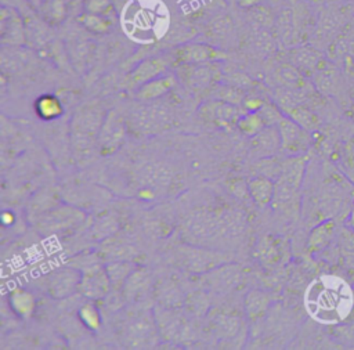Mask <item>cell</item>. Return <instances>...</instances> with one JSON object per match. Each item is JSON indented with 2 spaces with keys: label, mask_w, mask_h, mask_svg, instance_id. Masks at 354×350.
Listing matches in <instances>:
<instances>
[{
  "label": "cell",
  "mask_w": 354,
  "mask_h": 350,
  "mask_svg": "<svg viewBox=\"0 0 354 350\" xmlns=\"http://www.w3.org/2000/svg\"><path fill=\"white\" fill-rule=\"evenodd\" d=\"M112 288L109 275L105 270V267H101L97 263H93L87 266L82 271V278L79 282V292L91 299V300H98L105 297Z\"/></svg>",
  "instance_id": "obj_1"
},
{
  "label": "cell",
  "mask_w": 354,
  "mask_h": 350,
  "mask_svg": "<svg viewBox=\"0 0 354 350\" xmlns=\"http://www.w3.org/2000/svg\"><path fill=\"white\" fill-rule=\"evenodd\" d=\"M281 134V148L289 155H299L310 145L308 130L301 127L289 116L283 118L277 125Z\"/></svg>",
  "instance_id": "obj_2"
},
{
  "label": "cell",
  "mask_w": 354,
  "mask_h": 350,
  "mask_svg": "<svg viewBox=\"0 0 354 350\" xmlns=\"http://www.w3.org/2000/svg\"><path fill=\"white\" fill-rule=\"evenodd\" d=\"M174 64H207L225 59L227 54L205 43H187L173 51Z\"/></svg>",
  "instance_id": "obj_3"
},
{
  "label": "cell",
  "mask_w": 354,
  "mask_h": 350,
  "mask_svg": "<svg viewBox=\"0 0 354 350\" xmlns=\"http://www.w3.org/2000/svg\"><path fill=\"white\" fill-rule=\"evenodd\" d=\"M0 42L3 46H22L26 43V26L19 11L11 6H1Z\"/></svg>",
  "instance_id": "obj_4"
},
{
  "label": "cell",
  "mask_w": 354,
  "mask_h": 350,
  "mask_svg": "<svg viewBox=\"0 0 354 350\" xmlns=\"http://www.w3.org/2000/svg\"><path fill=\"white\" fill-rule=\"evenodd\" d=\"M171 64H174L173 53L167 54V55H158V57L144 59L129 75L127 83L130 87H140L142 83H145L156 76L163 75V72Z\"/></svg>",
  "instance_id": "obj_5"
},
{
  "label": "cell",
  "mask_w": 354,
  "mask_h": 350,
  "mask_svg": "<svg viewBox=\"0 0 354 350\" xmlns=\"http://www.w3.org/2000/svg\"><path fill=\"white\" fill-rule=\"evenodd\" d=\"M83 220V213L71 206H61L44 213L39 220V228L44 232L68 230Z\"/></svg>",
  "instance_id": "obj_6"
},
{
  "label": "cell",
  "mask_w": 354,
  "mask_h": 350,
  "mask_svg": "<svg viewBox=\"0 0 354 350\" xmlns=\"http://www.w3.org/2000/svg\"><path fill=\"white\" fill-rule=\"evenodd\" d=\"M82 271L73 267H65L53 273L48 278L47 291L54 299H64L79 289Z\"/></svg>",
  "instance_id": "obj_7"
},
{
  "label": "cell",
  "mask_w": 354,
  "mask_h": 350,
  "mask_svg": "<svg viewBox=\"0 0 354 350\" xmlns=\"http://www.w3.org/2000/svg\"><path fill=\"white\" fill-rule=\"evenodd\" d=\"M201 115L207 122L227 127L231 123H236L243 113L239 112L236 105L218 100L205 104L201 109Z\"/></svg>",
  "instance_id": "obj_8"
},
{
  "label": "cell",
  "mask_w": 354,
  "mask_h": 350,
  "mask_svg": "<svg viewBox=\"0 0 354 350\" xmlns=\"http://www.w3.org/2000/svg\"><path fill=\"white\" fill-rule=\"evenodd\" d=\"M344 26V17L337 8L324 10L317 21L314 36L318 42H333Z\"/></svg>",
  "instance_id": "obj_9"
},
{
  "label": "cell",
  "mask_w": 354,
  "mask_h": 350,
  "mask_svg": "<svg viewBox=\"0 0 354 350\" xmlns=\"http://www.w3.org/2000/svg\"><path fill=\"white\" fill-rule=\"evenodd\" d=\"M124 130L123 125L118 119L116 115H109L104 122L98 133V144H100V152L102 155L112 154L123 141Z\"/></svg>",
  "instance_id": "obj_10"
},
{
  "label": "cell",
  "mask_w": 354,
  "mask_h": 350,
  "mask_svg": "<svg viewBox=\"0 0 354 350\" xmlns=\"http://www.w3.org/2000/svg\"><path fill=\"white\" fill-rule=\"evenodd\" d=\"M324 58L321 53L311 46H299L289 51V62L293 64L303 75L314 73Z\"/></svg>",
  "instance_id": "obj_11"
},
{
  "label": "cell",
  "mask_w": 354,
  "mask_h": 350,
  "mask_svg": "<svg viewBox=\"0 0 354 350\" xmlns=\"http://www.w3.org/2000/svg\"><path fill=\"white\" fill-rule=\"evenodd\" d=\"M252 148L260 158L274 156V154L281 148V134L275 126H266L260 133L253 136Z\"/></svg>",
  "instance_id": "obj_12"
},
{
  "label": "cell",
  "mask_w": 354,
  "mask_h": 350,
  "mask_svg": "<svg viewBox=\"0 0 354 350\" xmlns=\"http://www.w3.org/2000/svg\"><path fill=\"white\" fill-rule=\"evenodd\" d=\"M174 84H176V76L171 73H165L142 83L138 87L136 97L140 101H152L165 95L167 91H170L174 87Z\"/></svg>",
  "instance_id": "obj_13"
},
{
  "label": "cell",
  "mask_w": 354,
  "mask_h": 350,
  "mask_svg": "<svg viewBox=\"0 0 354 350\" xmlns=\"http://www.w3.org/2000/svg\"><path fill=\"white\" fill-rule=\"evenodd\" d=\"M214 62H207V64H183L185 68L181 72V76L187 82L188 86L194 89H203L212 84L214 79V68H212Z\"/></svg>",
  "instance_id": "obj_14"
},
{
  "label": "cell",
  "mask_w": 354,
  "mask_h": 350,
  "mask_svg": "<svg viewBox=\"0 0 354 350\" xmlns=\"http://www.w3.org/2000/svg\"><path fill=\"white\" fill-rule=\"evenodd\" d=\"M153 320L159 329V333L165 339L176 338L178 333H181V331L184 328V320L173 308L163 307L162 310H159L158 313L153 314Z\"/></svg>",
  "instance_id": "obj_15"
},
{
  "label": "cell",
  "mask_w": 354,
  "mask_h": 350,
  "mask_svg": "<svg viewBox=\"0 0 354 350\" xmlns=\"http://www.w3.org/2000/svg\"><path fill=\"white\" fill-rule=\"evenodd\" d=\"M304 169H306V159L300 158L299 155H293L292 158L282 162V170L277 181L299 190L304 176Z\"/></svg>",
  "instance_id": "obj_16"
},
{
  "label": "cell",
  "mask_w": 354,
  "mask_h": 350,
  "mask_svg": "<svg viewBox=\"0 0 354 350\" xmlns=\"http://www.w3.org/2000/svg\"><path fill=\"white\" fill-rule=\"evenodd\" d=\"M40 18L50 26H58L65 22L68 17L66 0H43L36 10Z\"/></svg>",
  "instance_id": "obj_17"
},
{
  "label": "cell",
  "mask_w": 354,
  "mask_h": 350,
  "mask_svg": "<svg viewBox=\"0 0 354 350\" xmlns=\"http://www.w3.org/2000/svg\"><path fill=\"white\" fill-rule=\"evenodd\" d=\"M248 192L259 206H267L274 199L275 184L270 177L260 176L249 183Z\"/></svg>",
  "instance_id": "obj_18"
},
{
  "label": "cell",
  "mask_w": 354,
  "mask_h": 350,
  "mask_svg": "<svg viewBox=\"0 0 354 350\" xmlns=\"http://www.w3.org/2000/svg\"><path fill=\"white\" fill-rule=\"evenodd\" d=\"M314 86L324 94H332L339 83V72L325 59L319 64L317 71L313 73Z\"/></svg>",
  "instance_id": "obj_19"
},
{
  "label": "cell",
  "mask_w": 354,
  "mask_h": 350,
  "mask_svg": "<svg viewBox=\"0 0 354 350\" xmlns=\"http://www.w3.org/2000/svg\"><path fill=\"white\" fill-rule=\"evenodd\" d=\"M148 286H149V273L145 268L133 270L122 288L123 297L126 300H136L148 289Z\"/></svg>",
  "instance_id": "obj_20"
},
{
  "label": "cell",
  "mask_w": 354,
  "mask_h": 350,
  "mask_svg": "<svg viewBox=\"0 0 354 350\" xmlns=\"http://www.w3.org/2000/svg\"><path fill=\"white\" fill-rule=\"evenodd\" d=\"M152 332H155V325L152 324L151 320L145 317L136 318L127 325V332H126L127 343L130 346L144 344L148 342Z\"/></svg>",
  "instance_id": "obj_21"
},
{
  "label": "cell",
  "mask_w": 354,
  "mask_h": 350,
  "mask_svg": "<svg viewBox=\"0 0 354 350\" xmlns=\"http://www.w3.org/2000/svg\"><path fill=\"white\" fill-rule=\"evenodd\" d=\"M335 223L332 220H326L321 224H318L315 228H313L310 237H308V249L311 252H318L325 249L335 235Z\"/></svg>",
  "instance_id": "obj_22"
},
{
  "label": "cell",
  "mask_w": 354,
  "mask_h": 350,
  "mask_svg": "<svg viewBox=\"0 0 354 350\" xmlns=\"http://www.w3.org/2000/svg\"><path fill=\"white\" fill-rule=\"evenodd\" d=\"M112 18L100 15V14H91V12H84L82 11L77 15V22L80 24L82 28H84L88 33L94 35H105L112 29L113 25Z\"/></svg>",
  "instance_id": "obj_23"
},
{
  "label": "cell",
  "mask_w": 354,
  "mask_h": 350,
  "mask_svg": "<svg viewBox=\"0 0 354 350\" xmlns=\"http://www.w3.org/2000/svg\"><path fill=\"white\" fill-rule=\"evenodd\" d=\"M236 266H220L214 274L209 278L210 285L216 291H230L239 279V270Z\"/></svg>",
  "instance_id": "obj_24"
},
{
  "label": "cell",
  "mask_w": 354,
  "mask_h": 350,
  "mask_svg": "<svg viewBox=\"0 0 354 350\" xmlns=\"http://www.w3.org/2000/svg\"><path fill=\"white\" fill-rule=\"evenodd\" d=\"M277 80L286 89H301L307 86L304 75L290 62L278 66Z\"/></svg>",
  "instance_id": "obj_25"
},
{
  "label": "cell",
  "mask_w": 354,
  "mask_h": 350,
  "mask_svg": "<svg viewBox=\"0 0 354 350\" xmlns=\"http://www.w3.org/2000/svg\"><path fill=\"white\" fill-rule=\"evenodd\" d=\"M10 304L12 310L22 318H28L32 315L35 310V297L30 292L25 289H15L11 293Z\"/></svg>",
  "instance_id": "obj_26"
},
{
  "label": "cell",
  "mask_w": 354,
  "mask_h": 350,
  "mask_svg": "<svg viewBox=\"0 0 354 350\" xmlns=\"http://www.w3.org/2000/svg\"><path fill=\"white\" fill-rule=\"evenodd\" d=\"M270 306V297L261 291H250L245 297V310L252 320L261 317Z\"/></svg>",
  "instance_id": "obj_27"
},
{
  "label": "cell",
  "mask_w": 354,
  "mask_h": 350,
  "mask_svg": "<svg viewBox=\"0 0 354 350\" xmlns=\"http://www.w3.org/2000/svg\"><path fill=\"white\" fill-rule=\"evenodd\" d=\"M286 116L293 119L296 123H299L306 130H314L319 126V119L315 112H313L308 107L304 104H300L297 107H293L290 109L283 111Z\"/></svg>",
  "instance_id": "obj_28"
},
{
  "label": "cell",
  "mask_w": 354,
  "mask_h": 350,
  "mask_svg": "<svg viewBox=\"0 0 354 350\" xmlns=\"http://www.w3.org/2000/svg\"><path fill=\"white\" fill-rule=\"evenodd\" d=\"M36 112L41 119L51 120L62 115V104L61 101L51 94L41 95L36 101Z\"/></svg>",
  "instance_id": "obj_29"
},
{
  "label": "cell",
  "mask_w": 354,
  "mask_h": 350,
  "mask_svg": "<svg viewBox=\"0 0 354 350\" xmlns=\"http://www.w3.org/2000/svg\"><path fill=\"white\" fill-rule=\"evenodd\" d=\"M108 275H109V279H111V284H112V288L115 289H122L127 277L131 274V271L134 270V266H131V263L129 261H122V260H118V261H112V263H108L106 267H105Z\"/></svg>",
  "instance_id": "obj_30"
},
{
  "label": "cell",
  "mask_w": 354,
  "mask_h": 350,
  "mask_svg": "<svg viewBox=\"0 0 354 350\" xmlns=\"http://www.w3.org/2000/svg\"><path fill=\"white\" fill-rule=\"evenodd\" d=\"M236 126L245 136L253 137L266 127V123L259 115V112H248L238 119Z\"/></svg>",
  "instance_id": "obj_31"
},
{
  "label": "cell",
  "mask_w": 354,
  "mask_h": 350,
  "mask_svg": "<svg viewBox=\"0 0 354 350\" xmlns=\"http://www.w3.org/2000/svg\"><path fill=\"white\" fill-rule=\"evenodd\" d=\"M82 11L100 14L112 19L118 17V8L112 0H82Z\"/></svg>",
  "instance_id": "obj_32"
},
{
  "label": "cell",
  "mask_w": 354,
  "mask_h": 350,
  "mask_svg": "<svg viewBox=\"0 0 354 350\" xmlns=\"http://www.w3.org/2000/svg\"><path fill=\"white\" fill-rule=\"evenodd\" d=\"M213 325H214L216 335L223 339L232 338L239 329L238 318H235L232 315H227V314H218L213 320Z\"/></svg>",
  "instance_id": "obj_33"
},
{
  "label": "cell",
  "mask_w": 354,
  "mask_h": 350,
  "mask_svg": "<svg viewBox=\"0 0 354 350\" xmlns=\"http://www.w3.org/2000/svg\"><path fill=\"white\" fill-rule=\"evenodd\" d=\"M209 299L203 292H194L188 295L185 299V308L188 310L189 314L196 317L205 315L209 310Z\"/></svg>",
  "instance_id": "obj_34"
},
{
  "label": "cell",
  "mask_w": 354,
  "mask_h": 350,
  "mask_svg": "<svg viewBox=\"0 0 354 350\" xmlns=\"http://www.w3.org/2000/svg\"><path fill=\"white\" fill-rule=\"evenodd\" d=\"M79 317L82 322L91 331H97L101 325L100 310L93 303H86L79 310Z\"/></svg>",
  "instance_id": "obj_35"
},
{
  "label": "cell",
  "mask_w": 354,
  "mask_h": 350,
  "mask_svg": "<svg viewBox=\"0 0 354 350\" xmlns=\"http://www.w3.org/2000/svg\"><path fill=\"white\" fill-rule=\"evenodd\" d=\"M257 257L260 259V261L263 264H274L278 257H279V253H278V249L277 246L271 242L270 238H264L263 242L259 245L257 248Z\"/></svg>",
  "instance_id": "obj_36"
},
{
  "label": "cell",
  "mask_w": 354,
  "mask_h": 350,
  "mask_svg": "<svg viewBox=\"0 0 354 350\" xmlns=\"http://www.w3.org/2000/svg\"><path fill=\"white\" fill-rule=\"evenodd\" d=\"M259 115L264 120L266 126H275L283 118V113L272 104H264L259 111Z\"/></svg>",
  "instance_id": "obj_37"
},
{
  "label": "cell",
  "mask_w": 354,
  "mask_h": 350,
  "mask_svg": "<svg viewBox=\"0 0 354 350\" xmlns=\"http://www.w3.org/2000/svg\"><path fill=\"white\" fill-rule=\"evenodd\" d=\"M339 241H340V246L343 248L344 252L354 253V230L353 228H350V227L342 228Z\"/></svg>",
  "instance_id": "obj_38"
},
{
  "label": "cell",
  "mask_w": 354,
  "mask_h": 350,
  "mask_svg": "<svg viewBox=\"0 0 354 350\" xmlns=\"http://www.w3.org/2000/svg\"><path fill=\"white\" fill-rule=\"evenodd\" d=\"M242 104H243V107L246 108V111H249V112H257V111L264 105V101H263L261 98H259V97L252 95V97H245L243 101H242Z\"/></svg>",
  "instance_id": "obj_39"
},
{
  "label": "cell",
  "mask_w": 354,
  "mask_h": 350,
  "mask_svg": "<svg viewBox=\"0 0 354 350\" xmlns=\"http://www.w3.org/2000/svg\"><path fill=\"white\" fill-rule=\"evenodd\" d=\"M344 155H346L347 165L354 169V140L350 141V142H347V145H346V154H344Z\"/></svg>",
  "instance_id": "obj_40"
},
{
  "label": "cell",
  "mask_w": 354,
  "mask_h": 350,
  "mask_svg": "<svg viewBox=\"0 0 354 350\" xmlns=\"http://www.w3.org/2000/svg\"><path fill=\"white\" fill-rule=\"evenodd\" d=\"M238 4L241 7H245V8H252V7H254L257 4V0H239Z\"/></svg>",
  "instance_id": "obj_41"
},
{
  "label": "cell",
  "mask_w": 354,
  "mask_h": 350,
  "mask_svg": "<svg viewBox=\"0 0 354 350\" xmlns=\"http://www.w3.org/2000/svg\"><path fill=\"white\" fill-rule=\"evenodd\" d=\"M347 227L353 228L354 230V199H353V205H351V210H350V214H348V219H347Z\"/></svg>",
  "instance_id": "obj_42"
},
{
  "label": "cell",
  "mask_w": 354,
  "mask_h": 350,
  "mask_svg": "<svg viewBox=\"0 0 354 350\" xmlns=\"http://www.w3.org/2000/svg\"><path fill=\"white\" fill-rule=\"evenodd\" d=\"M112 1H113L115 7H116V8H118V11H119V10H120V8H122V7H123L129 0H112Z\"/></svg>",
  "instance_id": "obj_43"
},
{
  "label": "cell",
  "mask_w": 354,
  "mask_h": 350,
  "mask_svg": "<svg viewBox=\"0 0 354 350\" xmlns=\"http://www.w3.org/2000/svg\"><path fill=\"white\" fill-rule=\"evenodd\" d=\"M30 3H33V6H35V8L37 10L39 8V6L43 3V0H29Z\"/></svg>",
  "instance_id": "obj_44"
},
{
  "label": "cell",
  "mask_w": 354,
  "mask_h": 350,
  "mask_svg": "<svg viewBox=\"0 0 354 350\" xmlns=\"http://www.w3.org/2000/svg\"><path fill=\"white\" fill-rule=\"evenodd\" d=\"M304 1H308V3H313V4H321V3H324L325 0H304Z\"/></svg>",
  "instance_id": "obj_45"
},
{
  "label": "cell",
  "mask_w": 354,
  "mask_h": 350,
  "mask_svg": "<svg viewBox=\"0 0 354 350\" xmlns=\"http://www.w3.org/2000/svg\"><path fill=\"white\" fill-rule=\"evenodd\" d=\"M351 98H353V102H354V89H353V91H351Z\"/></svg>",
  "instance_id": "obj_46"
}]
</instances>
